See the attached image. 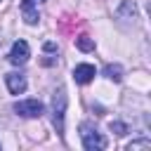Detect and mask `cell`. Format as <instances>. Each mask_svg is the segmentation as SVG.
I'll list each match as a JSON object with an SVG mask.
<instances>
[{"label": "cell", "mask_w": 151, "mask_h": 151, "mask_svg": "<svg viewBox=\"0 0 151 151\" xmlns=\"http://www.w3.org/2000/svg\"><path fill=\"white\" fill-rule=\"evenodd\" d=\"M80 139H83V146L87 149V151H101V149H106V139L97 132V127L92 125V123H80Z\"/></svg>", "instance_id": "obj_1"}, {"label": "cell", "mask_w": 151, "mask_h": 151, "mask_svg": "<svg viewBox=\"0 0 151 151\" xmlns=\"http://www.w3.org/2000/svg\"><path fill=\"white\" fill-rule=\"evenodd\" d=\"M64 116H66V90L59 87L52 94V123L59 134H64Z\"/></svg>", "instance_id": "obj_2"}, {"label": "cell", "mask_w": 151, "mask_h": 151, "mask_svg": "<svg viewBox=\"0 0 151 151\" xmlns=\"http://www.w3.org/2000/svg\"><path fill=\"white\" fill-rule=\"evenodd\" d=\"M14 111L19 116H24V118H40L42 111H45V106L38 99H21V101L14 104Z\"/></svg>", "instance_id": "obj_3"}, {"label": "cell", "mask_w": 151, "mask_h": 151, "mask_svg": "<svg viewBox=\"0 0 151 151\" xmlns=\"http://www.w3.org/2000/svg\"><path fill=\"white\" fill-rule=\"evenodd\" d=\"M28 57H31L28 42H26V40H17V42L12 45V50H9V64L21 66V64H26V61H28Z\"/></svg>", "instance_id": "obj_4"}, {"label": "cell", "mask_w": 151, "mask_h": 151, "mask_svg": "<svg viewBox=\"0 0 151 151\" xmlns=\"http://www.w3.org/2000/svg\"><path fill=\"white\" fill-rule=\"evenodd\" d=\"M94 76H97V71H94L92 64H78V66L73 68V80H76L78 85H87Z\"/></svg>", "instance_id": "obj_5"}, {"label": "cell", "mask_w": 151, "mask_h": 151, "mask_svg": "<svg viewBox=\"0 0 151 151\" xmlns=\"http://www.w3.org/2000/svg\"><path fill=\"white\" fill-rule=\"evenodd\" d=\"M5 83H7V90H9L12 94L26 92V78H24L21 73H7V76H5Z\"/></svg>", "instance_id": "obj_6"}, {"label": "cell", "mask_w": 151, "mask_h": 151, "mask_svg": "<svg viewBox=\"0 0 151 151\" xmlns=\"http://www.w3.org/2000/svg\"><path fill=\"white\" fill-rule=\"evenodd\" d=\"M21 14H24V21H26V24H38V19H40L33 0H24V2H21Z\"/></svg>", "instance_id": "obj_7"}, {"label": "cell", "mask_w": 151, "mask_h": 151, "mask_svg": "<svg viewBox=\"0 0 151 151\" xmlns=\"http://www.w3.org/2000/svg\"><path fill=\"white\" fill-rule=\"evenodd\" d=\"M104 76L109 78V80H123V66L120 64H106L104 66Z\"/></svg>", "instance_id": "obj_8"}, {"label": "cell", "mask_w": 151, "mask_h": 151, "mask_svg": "<svg viewBox=\"0 0 151 151\" xmlns=\"http://www.w3.org/2000/svg\"><path fill=\"white\" fill-rule=\"evenodd\" d=\"M134 14H137V7H134V2H130V0H125V2L118 7V17H120V19H134Z\"/></svg>", "instance_id": "obj_9"}, {"label": "cell", "mask_w": 151, "mask_h": 151, "mask_svg": "<svg viewBox=\"0 0 151 151\" xmlns=\"http://www.w3.org/2000/svg\"><path fill=\"white\" fill-rule=\"evenodd\" d=\"M76 47L83 50V52H92L94 50V40L87 38V35H80V38H76Z\"/></svg>", "instance_id": "obj_10"}, {"label": "cell", "mask_w": 151, "mask_h": 151, "mask_svg": "<svg viewBox=\"0 0 151 151\" xmlns=\"http://www.w3.org/2000/svg\"><path fill=\"white\" fill-rule=\"evenodd\" d=\"M137 149H151V142L149 139H137V142L127 144V151H137Z\"/></svg>", "instance_id": "obj_11"}, {"label": "cell", "mask_w": 151, "mask_h": 151, "mask_svg": "<svg viewBox=\"0 0 151 151\" xmlns=\"http://www.w3.org/2000/svg\"><path fill=\"white\" fill-rule=\"evenodd\" d=\"M109 127H111L116 134H125V132H127V125H125V123H120V120H111V125H109Z\"/></svg>", "instance_id": "obj_12"}, {"label": "cell", "mask_w": 151, "mask_h": 151, "mask_svg": "<svg viewBox=\"0 0 151 151\" xmlns=\"http://www.w3.org/2000/svg\"><path fill=\"white\" fill-rule=\"evenodd\" d=\"M42 50H45V52H54V50H57V45H54V42H45V45H42Z\"/></svg>", "instance_id": "obj_13"}, {"label": "cell", "mask_w": 151, "mask_h": 151, "mask_svg": "<svg viewBox=\"0 0 151 151\" xmlns=\"http://www.w3.org/2000/svg\"><path fill=\"white\" fill-rule=\"evenodd\" d=\"M33 2H35V5H38V2H45V0H33Z\"/></svg>", "instance_id": "obj_14"}]
</instances>
